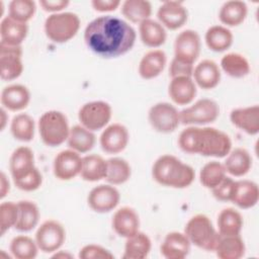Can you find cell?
Masks as SVG:
<instances>
[{
    "label": "cell",
    "mask_w": 259,
    "mask_h": 259,
    "mask_svg": "<svg viewBox=\"0 0 259 259\" xmlns=\"http://www.w3.org/2000/svg\"><path fill=\"white\" fill-rule=\"evenodd\" d=\"M152 177L160 185L172 188L188 187L195 178L194 169L173 155H162L153 164Z\"/></svg>",
    "instance_id": "cell-3"
},
{
    "label": "cell",
    "mask_w": 259,
    "mask_h": 259,
    "mask_svg": "<svg viewBox=\"0 0 259 259\" xmlns=\"http://www.w3.org/2000/svg\"><path fill=\"white\" fill-rule=\"evenodd\" d=\"M120 201V193L111 184H100L93 187L87 196L89 207L95 212L105 213L114 209Z\"/></svg>",
    "instance_id": "cell-13"
},
{
    "label": "cell",
    "mask_w": 259,
    "mask_h": 259,
    "mask_svg": "<svg viewBox=\"0 0 259 259\" xmlns=\"http://www.w3.org/2000/svg\"><path fill=\"white\" fill-rule=\"evenodd\" d=\"M111 226L119 237L127 238L136 234L140 229L139 214L133 207L122 206L113 213Z\"/></svg>",
    "instance_id": "cell-20"
},
{
    "label": "cell",
    "mask_w": 259,
    "mask_h": 259,
    "mask_svg": "<svg viewBox=\"0 0 259 259\" xmlns=\"http://www.w3.org/2000/svg\"><path fill=\"white\" fill-rule=\"evenodd\" d=\"M22 47L0 41V77L3 81L17 79L23 72Z\"/></svg>",
    "instance_id": "cell-11"
},
{
    "label": "cell",
    "mask_w": 259,
    "mask_h": 259,
    "mask_svg": "<svg viewBox=\"0 0 259 259\" xmlns=\"http://www.w3.org/2000/svg\"><path fill=\"white\" fill-rule=\"evenodd\" d=\"M190 247L191 243L184 233L170 232L165 236L160 251L166 259H184L189 254Z\"/></svg>",
    "instance_id": "cell-21"
},
{
    "label": "cell",
    "mask_w": 259,
    "mask_h": 259,
    "mask_svg": "<svg viewBox=\"0 0 259 259\" xmlns=\"http://www.w3.org/2000/svg\"><path fill=\"white\" fill-rule=\"evenodd\" d=\"M148 119L151 126L161 134L172 133L180 124L179 111L169 102H158L151 106Z\"/></svg>",
    "instance_id": "cell-9"
},
{
    "label": "cell",
    "mask_w": 259,
    "mask_h": 259,
    "mask_svg": "<svg viewBox=\"0 0 259 259\" xmlns=\"http://www.w3.org/2000/svg\"><path fill=\"white\" fill-rule=\"evenodd\" d=\"M220 115L219 104L209 98H201L192 105L179 111L180 123L185 125H203L213 122Z\"/></svg>",
    "instance_id": "cell-7"
},
{
    "label": "cell",
    "mask_w": 259,
    "mask_h": 259,
    "mask_svg": "<svg viewBox=\"0 0 259 259\" xmlns=\"http://www.w3.org/2000/svg\"><path fill=\"white\" fill-rule=\"evenodd\" d=\"M227 171L223 163L219 161H210L202 166L199 172V181L202 186L212 189L215 187L225 177Z\"/></svg>",
    "instance_id": "cell-42"
},
{
    "label": "cell",
    "mask_w": 259,
    "mask_h": 259,
    "mask_svg": "<svg viewBox=\"0 0 259 259\" xmlns=\"http://www.w3.org/2000/svg\"><path fill=\"white\" fill-rule=\"evenodd\" d=\"M196 87L192 77L179 76L171 78L168 86V94L175 104L187 105L194 100L197 93Z\"/></svg>",
    "instance_id": "cell-18"
},
{
    "label": "cell",
    "mask_w": 259,
    "mask_h": 259,
    "mask_svg": "<svg viewBox=\"0 0 259 259\" xmlns=\"http://www.w3.org/2000/svg\"><path fill=\"white\" fill-rule=\"evenodd\" d=\"M37 126L40 139L48 147H57L67 142L71 128L67 116L59 110L44 112Z\"/></svg>",
    "instance_id": "cell-4"
},
{
    "label": "cell",
    "mask_w": 259,
    "mask_h": 259,
    "mask_svg": "<svg viewBox=\"0 0 259 259\" xmlns=\"http://www.w3.org/2000/svg\"><path fill=\"white\" fill-rule=\"evenodd\" d=\"M53 258H61V259H71V258H73L74 256L71 254V253H69V252H65V251H60V250H58V251H56L55 252V254L52 256Z\"/></svg>",
    "instance_id": "cell-52"
},
{
    "label": "cell",
    "mask_w": 259,
    "mask_h": 259,
    "mask_svg": "<svg viewBox=\"0 0 259 259\" xmlns=\"http://www.w3.org/2000/svg\"><path fill=\"white\" fill-rule=\"evenodd\" d=\"M220 69L232 78H244L250 73V63L239 53H228L221 59Z\"/></svg>",
    "instance_id": "cell-36"
},
{
    "label": "cell",
    "mask_w": 259,
    "mask_h": 259,
    "mask_svg": "<svg viewBox=\"0 0 259 259\" xmlns=\"http://www.w3.org/2000/svg\"><path fill=\"white\" fill-rule=\"evenodd\" d=\"M28 33L27 23L5 16L0 22L1 42L10 46H21Z\"/></svg>",
    "instance_id": "cell-25"
},
{
    "label": "cell",
    "mask_w": 259,
    "mask_h": 259,
    "mask_svg": "<svg viewBox=\"0 0 259 259\" xmlns=\"http://www.w3.org/2000/svg\"><path fill=\"white\" fill-rule=\"evenodd\" d=\"M78 257L80 259H112L113 254L106 248L97 244H88L83 246Z\"/></svg>",
    "instance_id": "cell-46"
},
{
    "label": "cell",
    "mask_w": 259,
    "mask_h": 259,
    "mask_svg": "<svg viewBox=\"0 0 259 259\" xmlns=\"http://www.w3.org/2000/svg\"><path fill=\"white\" fill-rule=\"evenodd\" d=\"M34 120L27 113H18L11 120V135L15 140L19 142H30L34 137Z\"/></svg>",
    "instance_id": "cell-40"
},
{
    "label": "cell",
    "mask_w": 259,
    "mask_h": 259,
    "mask_svg": "<svg viewBox=\"0 0 259 259\" xmlns=\"http://www.w3.org/2000/svg\"><path fill=\"white\" fill-rule=\"evenodd\" d=\"M18 215L14 229L19 232H29L34 229L39 221V209L31 200H19L17 202Z\"/></svg>",
    "instance_id": "cell-35"
},
{
    "label": "cell",
    "mask_w": 259,
    "mask_h": 259,
    "mask_svg": "<svg viewBox=\"0 0 259 259\" xmlns=\"http://www.w3.org/2000/svg\"><path fill=\"white\" fill-rule=\"evenodd\" d=\"M230 120L242 132L255 136L259 133V106L254 104L235 108L230 113Z\"/></svg>",
    "instance_id": "cell-17"
},
{
    "label": "cell",
    "mask_w": 259,
    "mask_h": 259,
    "mask_svg": "<svg viewBox=\"0 0 259 259\" xmlns=\"http://www.w3.org/2000/svg\"><path fill=\"white\" fill-rule=\"evenodd\" d=\"M0 112H1V126H0V128H1V131H3L6 123H7L8 116H7V113H6V109L4 107H1Z\"/></svg>",
    "instance_id": "cell-53"
},
{
    "label": "cell",
    "mask_w": 259,
    "mask_h": 259,
    "mask_svg": "<svg viewBox=\"0 0 259 259\" xmlns=\"http://www.w3.org/2000/svg\"><path fill=\"white\" fill-rule=\"evenodd\" d=\"M120 9L126 20L138 24L149 19L152 14V4L148 0H125Z\"/></svg>",
    "instance_id": "cell-38"
},
{
    "label": "cell",
    "mask_w": 259,
    "mask_h": 259,
    "mask_svg": "<svg viewBox=\"0 0 259 259\" xmlns=\"http://www.w3.org/2000/svg\"><path fill=\"white\" fill-rule=\"evenodd\" d=\"M35 167L33 151L26 146L16 148L9 159V170L12 179H16Z\"/></svg>",
    "instance_id": "cell-29"
},
{
    "label": "cell",
    "mask_w": 259,
    "mask_h": 259,
    "mask_svg": "<svg viewBox=\"0 0 259 259\" xmlns=\"http://www.w3.org/2000/svg\"><path fill=\"white\" fill-rule=\"evenodd\" d=\"M201 49L200 36L193 29H185L179 32L174 40V58L194 65L199 57Z\"/></svg>",
    "instance_id": "cell-12"
},
{
    "label": "cell",
    "mask_w": 259,
    "mask_h": 259,
    "mask_svg": "<svg viewBox=\"0 0 259 259\" xmlns=\"http://www.w3.org/2000/svg\"><path fill=\"white\" fill-rule=\"evenodd\" d=\"M206 47L215 53L227 51L234 41L233 32L225 25H212L204 34Z\"/></svg>",
    "instance_id": "cell-33"
},
{
    "label": "cell",
    "mask_w": 259,
    "mask_h": 259,
    "mask_svg": "<svg viewBox=\"0 0 259 259\" xmlns=\"http://www.w3.org/2000/svg\"><path fill=\"white\" fill-rule=\"evenodd\" d=\"M12 180L18 189L22 191H34L40 187L42 183V175L38 168L35 166L33 169L26 172L22 176Z\"/></svg>",
    "instance_id": "cell-45"
},
{
    "label": "cell",
    "mask_w": 259,
    "mask_h": 259,
    "mask_svg": "<svg viewBox=\"0 0 259 259\" xmlns=\"http://www.w3.org/2000/svg\"><path fill=\"white\" fill-rule=\"evenodd\" d=\"M193 69H194V65L187 64L173 58L169 66V76L171 78H175L179 76L192 77Z\"/></svg>",
    "instance_id": "cell-48"
},
{
    "label": "cell",
    "mask_w": 259,
    "mask_h": 259,
    "mask_svg": "<svg viewBox=\"0 0 259 259\" xmlns=\"http://www.w3.org/2000/svg\"><path fill=\"white\" fill-rule=\"evenodd\" d=\"M0 197L4 198L10 190V183L6 174L3 171L0 174Z\"/></svg>",
    "instance_id": "cell-51"
},
{
    "label": "cell",
    "mask_w": 259,
    "mask_h": 259,
    "mask_svg": "<svg viewBox=\"0 0 259 259\" xmlns=\"http://www.w3.org/2000/svg\"><path fill=\"white\" fill-rule=\"evenodd\" d=\"M167 63V56L164 51L154 49L146 53L138 67L139 75L145 80H151L158 77L165 69Z\"/></svg>",
    "instance_id": "cell-23"
},
{
    "label": "cell",
    "mask_w": 259,
    "mask_h": 259,
    "mask_svg": "<svg viewBox=\"0 0 259 259\" xmlns=\"http://www.w3.org/2000/svg\"><path fill=\"white\" fill-rule=\"evenodd\" d=\"M130 134L126 126L118 122L105 126L99 137L100 147L107 154L122 152L126 148Z\"/></svg>",
    "instance_id": "cell-15"
},
{
    "label": "cell",
    "mask_w": 259,
    "mask_h": 259,
    "mask_svg": "<svg viewBox=\"0 0 259 259\" xmlns=\"http://www.w3.org/2000/svg\"><path fill=\"white\" fill-rule=\"evenodd\" d=\"M223 163L227 173L235 177L246 175L252 167V157L245 148H235L229 152Z\"/></svg>",
    "instance_id": "cell-26"
},
{
    "label": "cell",
    "mask_w": 259,
    "mask_h": 259,
    "mask_svg": "<svg viewBox=\"0 0 259 259\" xmlns=\"http://www.w3.org/2000/svg\"><path fill=\"white\" fill-rule=\"evenodd\" d=\"M107 171V162L100 155L89 154L82 159V168L80 176L88 182H96L105 179Z\"/></svg>",
    "instance_id": "cell-32"
},
{
    "label": "cell",
    "mask_w": 259,
    "mask_h": 259,
    "mask_svg": "<svg viewBox=\"0 0 259 259\" xmlns=\"http://www.w3.org/2000/svg\"><path fill=\"white\" fill-rule=\"evenodd\" d=\"M119 0H92L91 6L98 12H111L119 7Z\"/></svg>",
    "instance_id": "cell-50"
},
{
    "label": "cell",
    "mask_w": 259,
    "mask_h": 259,
    "mask_svg": "<svg viewBox=\"0 0 259 259\" xmlns=\"http://www.w3.org/2000/svg\"><path fill=\"white\" fill-rule=\"evenodd\" d=\"M18 215L17 202L3 201L0 204V234L5 235L7 231L15 227Z\"/></svg>",
    "instance_id": "cell-44"
},
{
    "label": "cell",
    "mask_w": 259,
    "mask_h": 259,
    "mask_svg": "<svg viewBox=\"0 0 259 259\" xmlns=\"http://www.w3.org/2000/svg\"><path fill=\"white\" fill-rule=\"evenodd\" d=\"M123 259H145L149 256L152 248L150 237L144 232L138 231L136 234L125 238Z\"/></svg>",
    "instance_id": "cell-30"
},
{
    "label": "cell",
    "mask_w": 259,
    "mask_h": 259,
    "mask_svg": "<svg viewBox=\"0 0 259 259\" xmlns=\"http://www.w3.org/2000/svg\"><path fill=\"white\" fill-rule=\"evenodd\" d=\"M213 252L220 259H240L245 255L246 246L240 235H220Z\"/></svg>",
    "instance_id": "cell-27"
},
{
    "label": "cell",
    "mask_w": 259,
    "mask_h": 259,
    "mask_svg": "<svg viewBox=\"0 0 259 259\" xmlns=\"http://www.w3.org/2000/svg\"><path fill=\"white\" fill-rule=\"evenodd\" d=\"M178 146L187 154L224 158L232 150V141L229 135L219 128L188 125L180 133Z\"/></svg>",
    "instance_id": "cell-2"
},
{
    "label": "cell",
    "mask_w": 259,
    "mask_h": 259,
    "mask_svg": "<svg viewBox=\"0 0 259 259\" xmlns=\"http://www.w3.org/2000/svg\"><path fill=\"white\" fill-rule=\"evenodd\" d=\"M222 73L220 66L212 60L205 59L199 62L193 69L192 79L196 86L209 90L217 87L221 81Z\"/></svg>",
    "instance_id": "cell-19"
},
{
    "label": "cell",
    "mask_w": 259,
    "mask_h": 259,
    "mask_svg": "<svg viewBox=\"0 0 259 259\" xmlns=\"http://www.w3.org/2000/svg\"><path fill=\"white\" fill-rule=\"evenodd\" d=\"M259 200V187L252 180H236L231 202L238 207L248 209L257 204Z\"/></svg>",
    "instance_id": "cell-24"
},
{
    "label": "cell",
    "mask_w": 259,
    "mask_h": 259,
    "mask_svg": "<svg viewBox=\"0 0 259 259\" xmlns=\"http://www.w3.org/2000/svg\"><path fill=\"white\" fill-rule=\"evenodd\" d=\"M36 4L33 0H12L8 5V16L27 23L35 14Z\"/></svg>",
    "instance_id": "cell-43"
},
{
    "label": "cell",
    "mask_w": 259,
    "mask_h": 259,
    "mask_svg": "<svg viewBox=\"0 0 259 259\" xmlns=\"http://www.w3.org/2000/svg\"><path fill=\"white\" fill-rule=\"evenodd\" d=\"M137 32L125 20L101 15L91 20L84 29V41L95 55L112 59L120 57L132 50L136 42Z\"/></svg>",
    "instance_id": "cell-1"
},
{
    "label": "cell",
    "mask_w": 259,
    "mask_h": 259,
    "mask_svg": "<svg viewBox=\"0 0 259 259\" xmlns=\"http://www.w3.org/2000/svg\"><path fill=\"white\" fill-rule=\"evenodd\" d=\"M236 180L230 176H226L215 187L211 189L212 195L220 201H231Z\"/></svg>",
    "instance_id": "cell-47"
},
{
    "label": "cell",
    "mask_w": 259,
    "mask_h": 259,
    "mask_svg": "<svg viewBox=\"0 0 259 259\" xmlns=\"http://www.w3.org/2000/svg\"><path fill=\"white\" fill-rule=\"evenodd\" d=\"M248 14V7L244 1L231 0L225 2L219 11V18L226 27L238 26L244 22Z\"/></svg>",
    "instance_id": "cell-31"
},
{
    "label": "cell",
    "mask_w": 259,
    "mask_h": 259,
    "mask_svg": "<svg viewBox=\"0 0 259 259\" xmlns=\"http://www.w3.org/2000/svg\"><path fill=\"white\" fill-rule=\"evenodd\" d=\"M184 234L192 245L208 252H213L220 237L210 219L202 213L195 214L188 220Z\"/></svg>",
    "instance_id": "cell-5"
},
{
    "label": "cell",
    "mask_w": 259,
    "mask_h": 259,
    "mask_svg": "<svg viewBox=\"0 0 259 259\" xmlns=\"http://www.w3.org/2000/svg\"><path fill=\"white\" fill-rule=\"evenodd\" d=\"M80 18L74 12H59L49 15L44 24L47 37L56 44L72 39L80 28Z\"/></svg>",
    "instance_id": "cell-6"
},
{
    "label": "cell",
    "mask_w": 259,
    "mask_h": 259,
    "mask_svg": "<svg viewBox=\"0 0 259 259\" xmlns=\"http://www.w3.org/2000/svg\"><path fill=\"white\" fill-rule=\"evenodd\" d=\"M217 224L220 235H240L243 229V218L237 209L226 207L220 211Z\"/></svg>",
    "instance_id": "cell-37"
},
{
    "label": "cell",
    "mask_w": 259,
    "mask_h": 259,
    "mask_svg": "<svg viewBox=\"0 0 259 259\" xmlns=\"http://www.w3.org/2000/svg\"><path fill=\"white\" fill-rule=\"evenodd\" d=\"M96 143V137L93 132L87 130L81 124H76L70 128L67 139L69 149L79 154L87 153L93 149Z\"/></svg>",
    "instance_id": "cell-34"
},
{
    "label": "cell",
    "mask_w": 259,
    "mask_h": 259,
    "mask_svg": "<svg viewBox=\"0 0 259 259\" xmlns=\"http://www.w3.org/2000/svg\"><path fill=\"white\" fill-rule=\"evenodd\" d=\"M107 162V171L105 180L111 185L125 183L132 175V168L128 162L120 157H112Z\"/></svg>",
    "instance_id": "cell-39"
},
{
    "label": "cell",
    "mask_w": 259,
    "mask_h": 259,
    "mask_svg": "<svg viewBox=\"0 0 259 259\" xmlns=\"http://www.w3.org/2000/svg\"><path fill=\"white\" fill-rule=\"evenodd\" d=\"M158 21L171 30L182 27L188 19V11L182 2L164 1L157 11Z\"/></svg>",
    "instance_id": "cell-16"
},
{
    "label": "cell",
    "mask_w": 259,
    "mask_h": 259,
    "mask_svg": "<svg viewBox=\"0 0 259 259\" xmlns=\"http://www.w3.org/2000/svg\"><path fill=\"white\" fill-rule=\"evenodd\" d=\"M139 34L142 42L149 48L157 49L165 44L166 28L157 20L149 18L139 24Z\"/></svg>",
    "instance_id": "cell-28"
},
{
    "label": "cell",
    "mask_w": 259,
    "mask_h": 259,
    "mask_svg": "<svg viewBox=\"0 0 259 259\" xmlns=\"http://www.w3.org/2000/svg\"><path fill=\"white\" fill-rule=\"evenodd\" d=\"M34 240L44 253H55L65 243L66 231L58 221L48 220L37 228Z\"/></svg>",
    "instance_id": "cell-10"
},
{
    "label": "cell",
    "mask_w": 259,
    "mask_h": 259,
    "mask_svg": "<svg viewBox=\"0 0 259 259\" xmlns=\"http://www.w3.org/2000/svg\"><path fill=\"white\" fill-rule=\"evenodd\" d=\"M82 159L79 153L72 149L63 150L57 154L53 163L54 175L63 181L71 180L80 175Z\"/></svg>",
    "instance_id": "cell-14"
},
{
    "label": "cell",
    "mask_w": 259,
    "mask_h": 259,
    "mask_svg": "<svg viewBox=\"0 0 259 259\" xmlns=\"http://www.w3.org/2000/svg\"><path fill=\"white\" fill-rule=\"evenodd\" d=\"M112 114L111 106L102 100L89 101L83 104L78 111L80 124L91 132H96L107 126Z\"/></svg>",
    "instance_id": "cell-8"
},
{
    "label": "cell",
    "mask_w": 259,
    "mask_h": 259,
    "mask_svg": "<svg viewBox=\"0 0 259 259\" xmlns=\"http://www.w3.org/2000/svg\"><path fill=\"white\" fill-rule=\"evenodd\" d=\"M70 4L69 0H40L39 5L40 7L47 11L54 13L62 12L65 8H67Z\"/></svg>",
    "instance_id": "cell-49"
},
{
    "label": "cell",
    "mask_w": 259,
    "mask_h": 259,
    "mask_svg": "<svg viewBox=\"0 0 259 259\" xmlns=\"http://www.w3.org/2000/svg\"><path fill=\"white\" fill-rule=\"evenodd\" d=\"M9 250L11 255L16 259H33L37 256L39 248L32 238L19 235L11 240Z\"/></svg>",
    "instance_id": "cell-41"
},
{
    "label": "cell",
    "mask_w": 259,
    "mask_h": 259,
    "mask_svg": "<svg viewBox=\"0 0 259 259\" xmlns=\"http://www.w3.org/2000/svg\"><path fill=\"white\" fill-rule=\"evenodd\" d=\"M0 101L2 107L10 111H19L27 107L30 102V92L22 84H11L1 91Z\"/></svg>",
    "instance_id": "cell-22"
}]
</instances>
